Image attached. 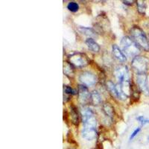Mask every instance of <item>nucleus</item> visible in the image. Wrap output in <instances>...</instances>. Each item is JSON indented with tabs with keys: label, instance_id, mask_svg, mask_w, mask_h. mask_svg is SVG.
Returning <instances> with one entry per match:
<instances>
[{
	"label": "nucleus",
	"instance_id": "1",
	"mask_svg": "<svg viewBox=\"0 0 149 149\" xmlns=\"http://www.w3.org/2000/svg\"><path fill=\"white\" fill-rule=\"evenodd\" d=\"M121 48L126 57L134 59L138 56L140 52V48L131 39L130 37L125 36L121 40Z\"/></svg>",
	"mask_w": 149,
	"mask_h": 149
},
{
	"label": "nucleus",
	"instance_id": "2",
	"mask_svg": "<svg viewBox=\"0 0 149 149\" xmlns=\"http://www.w3.org/2000/svg\"><path fill=\"white\" fill-rule=\"evenodd\" d=\"M130 34L133 40L141 49L146 52H149V40L146 37L144 31L139 26H134L130 29Z\"/></svg>",
	"mask_w": 149,
	"mask_h": 149
},
{
	"label": "nucleus",
	"instance_id": "3",
	"mask_svg": "<svg viewBox=\"0 0 149 149\" xmlns=\"http://www.w3.org/2000/svg\"><path fill=\"white\" fill-rule=\"evenodd\" d=\"M131 65L136 74L146 73L148 68V60L145 57L138 55L133 59Z\"/></svg>",
	"mask_w": 149,
	"mask_h": 149
},
{
	"label": "nucleus",
	"instance_id": "4",
	"mask_svg": "<svg viewBox=\"0 0 149 149\" xmlns=\"http://www.w3.org/2000/svg\"><path fill=\"white\" fill-rule=\"evenodd\" d=\"M69 60H70V63L73 66L78 68L84 67L86 65H88L89 62H90L89 58H87L86 54L80 52L71 54L69 57Z\"/></svg>",
	"mask_w": 149,
	"mask_h": 149
},
{
	"label": "nucleus",
	"instance_id": "5",
	"mask_svg": "<svg viewBox=\"0 0 149 149\" xmlns=\"http://www.w3.org/2000/svg\"><path fill=\"white\" fill-rule=\"evenodd\" d=\"M114 74L119 84L130 81L129 70L126 66H118L114 70Z\"/></svg>",
	"mask_w": 149,
	"mask_h": 149
},
{
	"label": "nucleus",
	"instance_id": "6",
	"mask_svg": "<svg viewBox=\"0 0 149 149\" xmlns=\"http://www.w3.org/2000/svg\"><path fill=\"white\" fill-rule=\"evenodd\" d=\"M136 83L139 90L144 93L145 95H149V86L148 81V76L146 73L142 74H136Z\"/></svg>",
	"mask_w": 149,
	"mask_h": 149
},
{
	"label": "nucleus",
	"instance_id": "7",
	"mask_svg": "<svg viewBox=\"0 0 149 149\" xmlns=\"http://www.w3.org/2000/svg\"><path fill=\"white\" fill-rule=\"evenodd\" d=\"M79 81L86 86H93L97 81V78L95 74L90 72H84L79 75Z\"/></svg>",
	"mask_w": 149,
	"mask_h": 149
},
{
	"label": "nucleus",
	"instance_id": "8",
	"mask_svg": "<svg viewBox=\"0 0 149 149\" xmlns=\"http://www.w3.org/2000/svg\"><path fill=\"white\" fill-rule=\"evenodd\" d=\"M78 100H79L80 103L82 104H85L86 103H87L91 98V93H90L87 87L83 84L78 86Z\"/></svg>",
	"mask_w": 149,
	"mask_h": 149
},
{
	"label": "nucleus",
	"instance_id": "9",
	"mask_svg": "<svg viewBox=\"0 0 149 149\" xmlns=\"http://www.w3.org/2000/svg\"><path fill=\"white\" fill-rule=\"evenodd\" d=\"M82 137L87 141L94 140L97 136V131L95 128H84L81 130Z\"/></svg>",
	"mask_w": 149,
	"mask_h": 149
},
{
	"label": "nucleus",
	"instance_id": "10",
	"mask_svg": "<svg viewBox=\"0 0 149 149\" xmlns=\"http://www.w3.org/2000/svg\"><path fill=\"white\" fill-rule=\"evenodd\" d=\"M112 52H113V54L114 57L118 61H121V62H125L127 61L126 55L124 54L122 49L117 46V45H113V46H112Z\"/></svg>",
	"mask_w": 149,
	"mask_h": 149
},
{
	"label": "nucleus",
	"instance_id": "11",
	"mask_svg": "<svg viewBox=\"0 0 149 149\" xmlns=\"http://www.w3.org/2000/svg\"><path fill=\"white\" fill-rule=\"evenodd\" d=\"M86 42V45L87 46L88 49H90V51L93 52L97 53L100 51V46L95 42L93 38H90V37H88L87 39L85 41Z\"/></svg>",
	"mask_w": 149,
	"mask_h": 149
},
{
	"label": "nucleus",
	"instance_id": "12",
	"mask_svg": "<svg viewBox=\"0 0 149 149\" xmlns=\"http://www.w3.org/2000/svg\"><path fill=\"white\" fill-rule=\"evenodd\" d=\"M74 66L70 63L64 62L63 63V73L67 76H73L74 75Z\"/></svg>",
	"mask_w": 149,
	"mask_h": 149
},
{
	"label": "nucleus",
	"instance_id": "13",
	"mask_svg": "<svg viewBox=\"0 0 149 149\" xmlns=\"http://www.w3.org/2000/svg\"><path fill=\"white\" fill-rule=\"evenodd\" d=\"M107 86L108 88L109 91L110 92L113 96H114L115 98H116L117 99H119V93H118V90L116 88V85L114 84L111 81H108L107 82Z\"/></svg>",
	"mask_w": 149,
	"mask_h": 149
},
{
	"label": "nucleus",
	"instance_id": "14",
	"mask_svg": "<svg viewBox=\"0 0 149 149\" xmlns=\"http://www.w3.org/2000/svg\"><path fill=\"white\" fill-rule=\"evenodd\" d=\"M91 101L94 105H98L102 102V98H101L100 94L97 91H93L91 93Z\"/></svg>",
	"mask_w": 149,
	"mask_h": 149
},
{
	"label": "nucleus",
	"instance_id": "15",
	"mask_svg": "<svg viewBox=\"0 0 149 149\" xmlns=\"http://www.w3.org/2000/svg\"><path fill=\"white\" fill-rule=\"evenodd\" d=\"M136 5H137V10L139 14L142 15H145L146 11V3L143 0H138L136 1Z\"/></svg>",
	"mask_w": 149,
	"mask_h": 149
},
{
	"label": "nucleus",
	"instance_id": "16",
	"mask_svg": "<svg viewBox=\"0 0 149 149\" xmlns=\"http://www.w3.org/2000/svg\"><path fill=\"white\" fill-rule=\"evenodd\" d=\"M103 110H104V113L106 114V116H107L111 118V119L113 117V114H114L113 107H112L110 104H104Z\"/></svg>",
	"mask_w": 149,
	"mask_h": 149
},
{
	"label": "nucleus",
	"instance_id": "17",
	"mask_svg": "<svg viewBox=\"0 0 149 149\" xmlns=\"http://www.w3.org/2000/svg\"><path fill=\"white\" fill-rule=\"evenodd\" d=\"M70 108H71L70 113H71V119L72 121V123L77 125H78V122H79L78 112H77L76 108L74 107H71Z\"/></svg>",
	"mask_w": 149,
	"mask_h": 149
},
{
	"label": "nucleus",
	"instance_id": "18",
	"mask_svg": "<svg viewBox=\"0 0 149 149\" xmlns=\"http://www.w3.org/2000/svg\"><path fill=\"white\" fill-rule=\"evenodd\" d=\"M80 31L84 34V35L86 36H88L91 38V37L93 36H95V31L93 30V29H90V28H85V27H81L79 29Z\"/></svg>",
	"mask_w": 149,
	"mask_h": 149
},
{
	"label": "nucleus",
	"instance_id": "19",
	"mask_svg": "<svg viewBox=\"0 0 149 149\" xmlns=\"http://www.w3.org/2000/svg\"><path fill=\"white\" fill-rule=\"evenodd\" d=\"M67 9L71 12H77L79 10V5L75 2H70L67 5Z\"/></svg>",
	"mask_w": 149,
	"mask_h": 149
},
{
	"label": "nucleus",
	"instance_id": "20",
	"mask_svg": "<svg viewBox=\"0 0 149 149\" xmlns=\"http://www.w3.org/2000/svg\"><path fill=\"white\" fill-rule=\"evenodd\" d=\"M63 92L66 95H74L75 94V91L70 86H63Z\"/></svg>",
	"mask_w": 149,
	"mask_h": 149
},
{
	"label": "nucleus",
	"instance_id": "21",
	"mask_svg": "<svg viewBox=\"0 0 149 149\" xmlns=\"http://www.w3.org/2000/svg\"><path fill=\"white\" fill-rule=\"evenodd\" d=\"M136 119L137 121H139L142 125H146L149 123V119H146V117L143 116H139L136 117Z\"/></svg>",
	"mask_w": 149,
	"mask_h": 149
},
{
	"label": "nucleus",
	"instance_id": "22",
	"mask_svg": "<svg viewBox=\"0 0 149 149\" xmlns=\"http://www.w3.org/2000/svg\"><path fill=\"white\" fill-rule=\"evenodd\" d=\"M140 130H141L140 127H137V128H136L135 130H134V132H133L132 134H131V135L130 136V137H129V140H130V141L133 140V139L135 138L136 136L137 135V134L140 132Z\"/></svg>",
	"mask_w": 149,
	"mask_h": 149
},
{
	"label": "nucleus",
	"instance_id": "23",
	"mask_svg": "<svg viewBox=\"0 0 149 149\" xmlns=\"http://www.w3.org/2000/svg\"><path fill=\"white\" fill-rule=\"evenodd\" d=\"M122 2H123L125 5H131L133 3H134V2H136V1H122Z\"/></svg>",
	"mask_w": 149,
	"mask_h": 149
},
{
	"label": "nucleus",
	"instance_id": "24",
	"mask_svg": "<svg viewBox=\"0 0 149 149\" xmlns=\"http://www.w3.org/2000/svg\"><path fill=\"white\" fill-rule=\"evenodd\" d=\"M148 140H149V137H148Z\"/></svg>",
	"mask_w": 149,
	"mask_h": 149
},
{
	"label": "nucleus",
	"instance_id": "25",
	"mask_svg": "<svg viewBox=\"0 0 149 149\" xmlns=\"http://www.w3.org/2000/svg\"><path fill=\"white\" fill-rule=\"evenodd\" d=\"M148 40H149V39H148Z\"/></svg>",
	"mask_w": 149,
	"mask_h": 149
}]
</instances>
